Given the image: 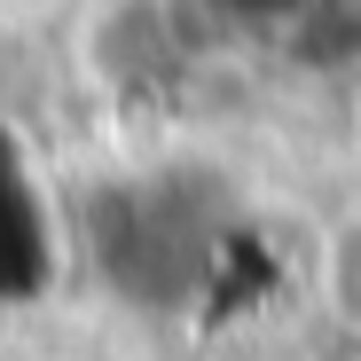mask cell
<instances>
[{
    "label": "cell",
    "instance_id": "cell-1",
    "mask_svg": "<svg viewBox=\"0 0 361 361\" xmlns=\"http://www.w3.org/2000/svg\"><path fill=\"white\" fill-rule=\"evenodd\" d=\"M322 298L330 314L361 330V220H345L330 244H322Z\"/></svg>",
    "mask_w": 361,
    "mask_h": 361
}]
</instances>
